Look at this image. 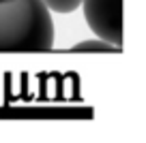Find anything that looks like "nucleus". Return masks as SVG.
<instances>
[{"label": "nucleus", "instance_id": "1", "mask_svg": "<svg viewBox=\"0 0 146 143\" xmlns=\"http://www.w3.org/2000/svg\"><path fill=\"white\" fill-rule=\"evenodd\" d=\"M54 22L41 0H0V51H45Z\"/></svg>", "mask_w": 146, "mask_h": 143}, {"label": "nucleus", "instance_id": "2", "mask_svg": "<svg viewBox=\"0 0 146 143\" xmlns=\"http://www.w3.org/2000/svg\"><path fill=\"white\" fill-rule=\"evenodd\" d=\"M86 24L99 39L123 47V0H82Z\"/></svg>", "mask_w": 146, "mask_h": 143}, {"label": "nucleus", "instance_id": "3", "mask_svg": "<svg viewBox=\"0 0 146 143\" xmlns=\"http://www.w3.org/2000/svg\"><path fill=\"white\" fill-rule=\"evenodd\" d=\"M73 51H120V47L108 43L103 39H95V41H82V43L73 45Z\"/></svg>", "mask_w": 146, "mask_h": 143}, {"label": "nucleus", "instance_id": "4", "mask_svg": "<svg viewBox=\"0 0 146 143\" xmlns=\"http://www.w3.org/2000/svg\"><path fill=\"white\" fill-rule=\"evenodd\" d=\"M41 2L47 7V11L54 13H73L82 5V0H41Z\"/></svg>", "mask_w": 146, "mask_h": 143}]
</instances>
